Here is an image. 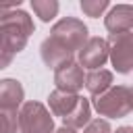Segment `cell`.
<instances>
[{
  "mask_svg": "<svg viewBox=\"0 0 133 133\" xmlns=\"http://www.w3.org/2000/svg\"><path fill=\"white\" fill-rule=\"evenodd\" d=\"M33 29L35 27L31 17L21 8H12L0 23V48L15 58V54H19L27 46V39Z\"/></svg>",
  "mask_w": 133,
  "mask_h": 133,
  "instance_id": "obj_1",
  "label": "cell"
},
{
  "mask_svg": "<svg viewBox=\"0 0 133 133\" xmlns=\"http://www.w3.org/2000/svg\"><path fill=\"white\" fill-rule=\"evenodd\" d=\"M94 108L100 116L123 118L133 110V91L129 85H112L110 89L94 98Z\"/></svg>",
  "mask_w": 133,
  "mask_h": 133,
  "instance_id": "obj_2",
  "label": "cell"
},
{
  "mask_svg": "<svg viewBox=\"0 0 133 133\" xmlns=\"http://www.w3.org/2000/svg\"><path fill=\"white\" fill-rule=\"evenodd\" d=\"M17 133H54V118L42 102H23L17 112Z\"/></svg>",
  "mask_w": 133,
  "mask_h": 133,
  "instance_id": "obj_3",
  "label": "cell"
},
{
  "mask_svg": "<svg viewBox=\"0 0 133 133\" xmlns=\"http://www.w3.org/2000/svg\"><path fill=\"white\" fill-rule=\"evenodd\" d=\"M50 39H54L56 44H60L62 48L75 54L87 42V27L83 21L75 17H64L50 29Z\"/></svg>",
  "mask_w": 133,
  "mask_h": 133,
  "instance_id": "obj_4",
  "label": "cell"
},
{
  "mask_svg": "<svg viewBox=\"0 0 133 133\" xmlns=\"http://www.w3.org/2000/svg\"><path fill=\"white\" fill-rule=\"evenodd\" d=\"M108 58L112 60L114 69L127 75L133 66V33H114L108 37Z\"/></svg>",
  "mask_w": 133,
  "mask_h": 133,
  "instance_id": "obj_5",
  "label": "cell"
},
{
  "mask_svg": "<svg viewBox=\"0 0 133 133\" xmlns=\"http://www.w3.org/2000/svg\"><path fill=\"white\" fill-rule=\"evenodd\" d=\"M77 58H79V62H77L79 66L89 69V71H98L108 60V44H106V39L104 37H87V42L77 52Z\"/></svg>",
  "mask_w": 133,
  "mask_h": 133,
  "instance_id": "obj_6",
  "label": "cell"
},
{
  "mask_svg": "<svg viewBox=\"0 0 133 133\" xmlns=\"http://www.w3.org/2000/svg\"><path fill=\"white\" fill-rule=\"evenodd\" d=\"M83 79H85L83 69L75 60H71L54 71V85L58 91H64V94H77L83 87Z\"/></svg>",
  "mask_w": 133,
  "mask_h": 133,
  "instance_id": "obj_7",
  "label": "cell"
},
{
  "mask_svg": "<svg viewBox=\"0 0 133 133\" xmlns=\"http://www.w3.org/2000/svg\"><path fill=\"white\" fill-rule=\"evenodd\" d=\"M25 100V89L17 79H0V110L17 112Z\"/></svg>",
  "mask_w": 133,
  "mask_h": 133,
  "instance_id": "obj_8",
  "label": "cell"
},
{
  "mask_svg": "<svg viewBox=\"0 0 133 133\" xmlns=\"http://www.w3.org/2000/svg\"><path fill=\"white\" fill-rule=\"evenodd\" d=\"M104 25L110 31V35L131 31L133 29V6L131 4H116L104 17Z\"/></svg>",
  "mask_w": 133,
  "mask_h": 133,
  "instance_id": "obj_9",
  "label": "cell"
},
{
  "mask_svg": "<svg viewBox=\"0 0 133 133\" xmlns=\"http://www.w3.org/2000/svg\"><path fill=\"white\" fill-rule=\"evenodd\" d=\"M39 52H42V60L46 62V66H50V69H58V66H62V64H66V62H71L73 60V52H69L66 48H62L60 44H56L54 39H50V37H46L44 42H42V46H39Z\"/></svg>",
  "mask_w": 133,
  "mask_h": 133,
  "instance_id": "obj_10",
  "label": "cell"
},
{
  "mask_svg": "<svg viewBox=\"0 0 133 133\" xmlns=\"http://www.w3.org/2000/svg\"><path fill=\"white\" fill-rule=\"evenodd\" d=\"M79 98H81V96H77V94H64V91L54 89V91L48 96V104H50V110H52L54 116L64 118V116H69V114L73 112V108L77 106Z\"/></svg>",
  "mask_w": 133,
  "mask_h": 133,
  "instance_id": "obj_11",
  "label": "cell"
},
{
  "mask_svg": "<svg viewBox=\"0 0 133 133\" xmlns=\"http://www.w3.org/2000/svg\"><path fill=\"white\" fill-rule=\"evenodd\" d=\"M83 85L85 89L96 98L100 94H104L106 89L112 87V73L106 71V69H98V71H89L83 79Z\"/></svg>",
  "mask_w": 133,
  "mask_h": 133,
  "instance_id": "obj_12",
  "label": "cell"
},
{
  "mask_svg": "<svg viewBox=\"0 0 133 133\" xmlns=\"http://www.w3.org/2000/svg\"><path fill=\"white\" fill-rule=\"evenodd\" d=\"M89 121H91V106H89L87 98H79V102H77V106L73 108V112L62 118V123H64L62 127L81 129V127H85Z\"/></svg>",
  "mask_w": 133,
  "mask_h": 133,
  "instance_id": "obj_13",
  "label": "cell"
},
{
  "mask_svg": "<svg viewBox=\"0 0 133 133\" xmlns=\"http://www.w3.org/2000/svg\"><path fill=\"white\" fill-rule=\"evenodd\" d=\"M31 8L44 23H50L58 15V2L56 0H31Z\"/></svg>",
  "mask_w": 133,
  "mask_h": 133,
  "instance_id": "obj_14",
  "label": "cell"
},
{
  "mask_svg": "<svg viewBox=\"0 0 133 133\" xmlns=\"http://www.w3.org/2000/svg\"><path fill=\"white\" fill-rule=\"evenodd\" d=\"M106 8H108V0H81V10L87 17L98 19Z\"/></svg>",
  "mask_w": 133,
  "mask_h": 133,
  "instance_id": "obj_15",
  "label": "cell"
},
{
  "mask_svg": "<svg viewBox=\"0 0 133 133\" xmlns=\"http://www.w3.org/2000/svg\"><path fill=\"white\" fill-rule=\"evenodd\" d=\"M0 133H17V112L0 110Z\"/></svg>",
  "mask_w": 133,
  "mask_h": 133,
  "instance_id": "obj_16",
  "label": "cell"
},
{
  "mask_svg": "<svg viewBox=\"0 0 133 133\" xmlns=\"http://www.w3.org/2000/svg\"><path fill=\"white\" fill-rule=\"evenodd\" d=\"M83 133H112V129H110V123L106 118H91L85 125Z\"/></svg>",
  "mask_w": 133,
  "mask_h": 133,
  "instance_id": "obj_17",
  "label": "cell"
},
{
  "mask_svg": "<svg viewBox=\"0 0 133 133\" xmlns=\"http://www.w3.org/2000/svg\"><path fill=\"white\" fill-rule=\"evenodd\" d=\"M21 6V0H17V2H6V4H0V23L4 21V17L12 10V8H19Z\"/></svg>",
  "mask_w": 133,
  "mask_h": 133,
  "instance_id": "obj_18",
  "label": "cell"
},
{
  "mask_svg": "<svg viewBox=\"0 0 133 133\" xmlns=\"http://www.w3.org/2000/svg\"><path fill=\"white\" fill-rule=\"evenodd\" d=\"M10 62H12V56H8V54L0 48V71H2V69H6Z\"/></svg>",
  "mask_w": 133,
  "mask_h": 133,
  "instance_id": "obj_19",
  "label": "cell"
},
{
  "mask_svg": "<svg viewBox=\"0 0 133 133\" xmlns=\"http://www.w3.org/2000/svg\"><path fill=\"white\" fill-rule=\"evenodd\" d=\"M54 133H77L75 129H69V127H60V129H56Z\"/></svg>",
  "mask_w": 133,
  "mask_h": 133,
  "instance_id": "obj_20",
  "label": "cell"
},
{
  "mask_svg": "<svg viewBox=\"0 0 133 133\" xmlns=\"http://www.w3.org/2000/svg\"><path fill=\"white\" fill-rule=\"evenodd\" d=\"M112 133H133V129H131V127H121V129H116V131H112Z\"/></svg>",
  "mask_w": 133,
  "mask_h": 133,
  "instance_id": "obj_21",
  "label": "cell"
}]
</instances>
